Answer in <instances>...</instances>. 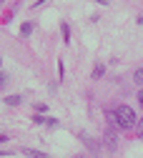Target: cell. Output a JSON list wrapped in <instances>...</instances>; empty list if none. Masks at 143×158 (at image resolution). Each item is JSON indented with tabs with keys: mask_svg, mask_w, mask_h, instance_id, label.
<instances>
[{
	"mask_svg": "<svg viewBox=\"0 0 143 158\" xmlns=\"http://www.w3.org/2000/svg\"><path fill=\"white\" fill-rule=\"evenodd\" d=\"M60 33H63V43H70V25L60 23Z\"/></svg>",
	"mask_w": 143,
	"mask_h": 158,
	"instance_id": "cell-3",
	"label": "cell"
},
{
	"mask_svg": "<svg viewBox=\"0 0 143 158\" xmlns=\"http://www.w3.org/2000/svg\"><path fill=\"white\" fill-rule=\"evenodd\" d=\"M33 28H35L33 23H23V28H20V35H23V38H28V35L33 33Z\"/></svg>",
	"mask_w": 143,
	"mask_h": 158,
	"instance_id": "cell-4",
	"label": "cell"
},
{
	"mask_svg": "<svg viewBox=\"0 0 143 158\" xmlns=\"http://www.w3.org/2000/svg\"><path fill=\"white\" fill-rule=\"evenodd\" d=\"M103 70H106L103 65H95V68H93V81H95V78H100V75H103Z\"/></svg>",
	"mask_w": 143,
	"mask_h": 158,
	"instance_id": "cell-8",
	"label": "cell"
},
{
	"mask_svg": "<svg viewBox=\"0 0 143 158\" xmlns=\"http://www.w3.org/2000/svg\"><path fill=\"white\" fill-rule=\"evenodd\" d=\"M5 83H8V75H5V73H0V88H3Z\"/></svg>",
	"mask_w": 143,
	"mask_h": 158,
	"instance_id": "cell-11",
	"label": "cell"
},
{
	"mask_svg": "<svg viewBox=\"0 0 143 158\" xmlns=\"http://www.w3.org/2000/svg\"><path fill=\"white\" fill-rule=\"evenodd\" d=\"M23 153H25V156H30V158H48L43 151H35V148H23Z\"/></svg>",
	"mask_w": 143,
	"mask_h": 158,
	"instance_id": "cell-2",
	"label": "cell"
},
{
	"mask_svg": "<svg viewBox=\"0 0 143 158\" xmlns=\"http://www.w3.org/2000/svg\"><path fill=\"white\" fill-rule=\"evenodd\" d=\"M106 141H108V146H111V148H116V143H118V138H116L113 133H108V135H106Z\"/></svg>",
	"mask_w": 143,
	"mask_h": 158,
	"instance_id": "cell-9",
	"label": "cell"
},
{
	"mask_svg": "<svg viewBox=\"0 0 143 158\" xmlns=\"http://www.w3.org/2000/svg\"><path fill=\"white\" fill-rule=\"evenodd\" d=\"M20 101H23L20 95H8V98H5V103H8V106H20Z\"/></svg>",
	"mask_w": 143,
	"mask_h": 158,
	"instance_id": "cell-5",
	"label": "cell"
},
{
	"mask_svg": "<svg viewBox=\"0 0 143 158\" xmlns=\"http://www.w3.org/2000/svg\"><path fill=\"white\" fill-rule=\"evenodd\" d=\"M0 3H3V0H0Z\"/></svg>",
	"mask_w": 143,
	"mask_h": 158,
	"instance_id": "cell-14",
	"label": "cell"
},
{
	"mask_svg": "<svg viewBox=\"0 0 143 158\" xmlns=\"http://www.w3.org/2000/svg\"><path fill=\"white\" fill-rule=\"evenodd\" d=\"M133 81H136L138 85H143V68H138V70L133 73Z\"/></svg>",
	"mask_w": 143,
	"mask_h": 158,
	"instance_id": "cell-7",
	"label": "cell"
},
{
	"mask_svg": "<svg viewBox=\"0 0 143 158\" xmlns=\"http://www.w3.org/2000/svg\"><path fill=\"white\" fill-rule=\"evenodd\" d=\"M133 128H136V135H138V138H143V118H138Z\"/></svg>",
	"mask_w": 143,
	"mask_h": 158,
	"instance_id": "cell-6",
	"label": "cell"
},
{
	"mask_svg": "<svg viewBox=\"0 0 143 158\" xmlns=\"http://www.w3.org/2000/svg\"><path fill=\"white\" fill-rule=\"evenodd\" d=\"M138 101H141V106H143V90H141V93H138Z\"/></svg>",
	"mask_w": 143,
	"mask_h": 158,
	"instance_id": "cell-13",
	"label": "cell"
},
{
	"mask_svg": "<svg viewBox=\"0 0 143 158\" xmlns=\"http://www.w3.org/2000/svg\"><path fill=\"white\" fill-rule=\"evenodd\" d=\"M8 141V135H3V133H0V143H5Z\"/></svg>",
	"mask_w": 143,
	"mask_h": 158,
	"instance_id": "cell-12",
	"label": "cell"
},
{
	"mask_svg": "<svg viewBox=\"0 0 143 158\" xmlns=\"http://www.w3.org/2000/svg\"><path fill=\"white\" fill-rule=\"evenodd\" d=\"M45 121H48V118H43V115H33V123H35V126H43Z\"/></svg>",
	"mask_w": 143,
	"mask_h": 158,
	"instance_id": "cell-10",
	"label": "cell"
},
{
	"mask_svg": "<svg viewBox=\"0 0 143 158\" xmlns=\"http://www.w3.org/2000/svg\"><path fill=\"white\" fill-rule=\"evenodd\" d=\"M111 118H113L111 123H116L118 128H123V131L133 128L136 121H138V118H136V110L128 108V106H116V113H111Z\"/></svg>",
	"mask_w": 143,
	"mask_h": 158,
	"instance_id": "cell-1",
	"label": "cell"
}]
</instances>
